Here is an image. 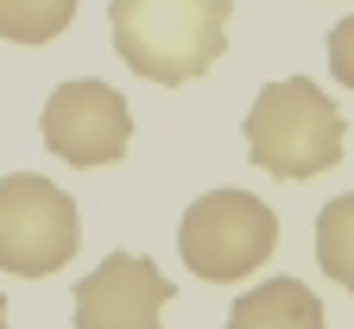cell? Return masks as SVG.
Listing matches in <instances>:
<instances>
[{"instance_id": "cell-1", "label": "cell", "mask_w": 354, "mask_h": 329, "mask_svg": "<svg viewBox=\"0 0 354 329\" xmlns=\"http://www.w3.org/2000/svg\"><path fill=\"white\" fill-rule=\"evenodd\" d=\"M234 0H108V38L133 76L146 82H196L228 51Z\"/></svg>"}, {"instance_id": "cell-2", "label": "cell", "mask_w": 354, "mask_h": 329, "mask_svg": "<svg viewBox=\"0 0 354 329\" xmlns=\"http://www.w3.org/2000/svg\"><path fill=\"white\" fill-rule=\"evenodd\" d=\"M247 159L259 171H272L285 184H304V177H317L342 159V108L323 96L310 76H279V82H266L253 108H247Z\"/></svg>"}, {"instance_id": "cell-3", "label": "cell", "mask_w": 354, "mask_h": 329, "mask_svg": "<svg viewBox=\"0 0 354 329\" xmlns=\"http://www.w3.org/2000/svg\"><path fill=\"white\" fill-rule=\"evenodd\" d=\"M279 247V215L266 209L247 190H209L184 209L177 222V254L196 278L209 285H234V278H253Z\"/></svg>"}, {"instance_id": "cell-4", "label": "cell", "mask_w": 354, "mask_h": 329, "mask_svg": "<svg viewBox=\"0 0 354 329\" xmlns=\"http://www.w3.org/2000/svg\"><path fill=\"white\" fill-rule=\"evenodd\" d=\"M82 241L76 197L38 171L0 177V266L13 278H51Z\"/></svg>"}, {"instance_id": "cell-5", "label": "cell", "mask_w": 354, "mask_h": 329, "mask_svg": "<svg viewBox=\"0 0 354 329\" xmlns=\"http://www.w3.org/2000/svg\"><path fill=\"white\" fill-rule=\"evenodd\" d=\"M38 133H44V152H57L64 165H82V171H102V165H120L127 139H133V114H127V96L95 76H76V82H57L51 102L38 114Z\"/></svg>"}, {"instance_id": "cell-6", "label": "cell", "mask_w": 354, "mask_h": 329, "mask_svg": "<svg viewBox=\"0 0 354 329\" xmlns=\"http://www.w3.org/2000/svg\"><path fill=\"white\" fill-rule=\"evenodd\" d=\"M70 298H76V329H158L171 304V278L146 254H108Z\"/></svg>"}, {"instance_id": "cell-7", "label": "cell", "mask_w": 354, "mask_h": 329, "mask_svg": "<svg viewBox=\"0 0 354 329\" xmlns=\"http://www.w3.org/2000/svg\"><path fill=\"white\" fill-rule=\"evenodd\" d=\"M228 329H323V298L304 278H266L234 298Z\"/></svg>"}, {"instance_id": "cell-8", "label": "cell", "mask_w": 354, "mask_h": 329, "mask_svg": "<svg viewBox=\"0 0 354 329\" xmlns=\"http://www.w3.org/2000/svg\"><path fill=\"white\" fill-rule=\"evenodd\" d=\"M317 266L342 292H354V190L329 197L323 215H317Z\"/></svg>"}, {"instance_id": "cell-9", "label": "cell", "mask_w": 354, "mask_h": 329, "mask_svg": "<svg viewBox=\"0 0 354 329\" xmlns=\"http://www.w3.org/2000/svg\"><path fill=\"white\" fill-rule=\"evenodd\" d=\"M76 19V0H0V38L13 44H51Z\"/></svg>"}, {"instance_id": "cell-10", "label": "cell", "mask_w": 354, "mask_h": 329, "mask_svg": "<svg viewBox=\"0 0 354 329\" xmlns=\"http://www.w3.org/2000/svg\"><path fill=\"white\" fill-rule=\"evenodd\" d=\"M329 76H335L342 89H354V13L329 32Z\"/></svg>"}, {"instance_id": "cell-11", "label": "cell", "mask_w": 354, "mask_h": 329, "mask_svg": "<svg viewBox=\"0 0 354 329\" xmlns=\"http://www.w3.org/2000/svg\"><path fill=\"white\" fill-rule=\"evenodd\" d=\"M0 329H7V298H0Z\"/></svg>"}]
</instances>
